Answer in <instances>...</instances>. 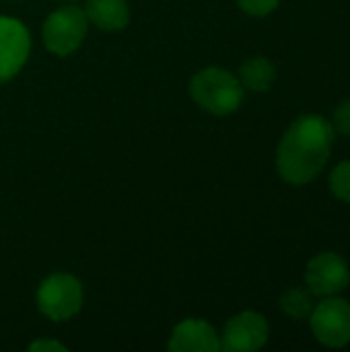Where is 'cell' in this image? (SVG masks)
<instances>
[{
  "label": "cell",
  "mask_w": 350,
  "mask_h": 352,
  "mask_svg": "<svg viewBox=\"0 0 350 352\" xmlns=\"http://www.w3.org/2000/svg\"><path fill=\"white\" fill-rule=\"evenodd\" d=\"M85 14L89 23L103 31H120L130 21V8L126 0H87Z\"/></svg>",
  "instance_id": "10"
},
{
  "label": "cell",
  "mask_w": 350,
  "mask_h": 352,
  "mask_svg": "<svg viewBox=\"0 0 350 352\" xmlns=\"http://www.w3.org/2000/svg\"><path fill=\"white\" fill-rule=\"evenodd\" d=\"M167 349L173 352L221 351V336L204 320H184L173 328Z\"/></svg>",
  "instance_id": "9"
},
{
  "label": "cell",
  "mask_w": 350,
  "mask_h": 352,
  "mask_svg": "<svg viewBox=\"0 0 350 352\" xmlns=\"http://www.w3.org/2000/svg\"><path fill=\"white\" fill-rule=\"evenodd\" d=\"M192 99L212 116H229L237 111L243 103L245 89L237 74L227 68L208 66L196 72L190 80Z\"/></svg>",
  "instance_id": "2"
},
{
  "label": "cell",
  "mask_w": 350,
  "mask_h": 352,
  "mask_svg": "<svg viewBox=\"0 0 350 352\" xmlns=\"http://www.w3.org/2000/svg\"><path fill=\"white\" fill-rule=\"evenodd\" d=\"M31 52V35L27 27L12 16H0V82L21 72Z\"/></svg>",
  "instance_id": "8"
},
{
  "label": "cell",
  "mask_w": 350,
  "mask_h": 352,
  "mask_svg": "<svg viewBox=\"0 0 350 352\" xmlns=\"http://www.w3.org/2000/svg\"><path fill=\"white\" fill-rule=\"evenodd\" d=\"M89 19L78 6H60L43 23V43L56 56H68L87 37Z\"/></svg>",
  "instance_id": "5"
},
{
  "label": "cell",
  "mask_w": 350,
  "mask_h": 352,
  "mask_svg": "<svg viewBox=\"0 0 350 352\" xmlns=\"http://www.w3.org/2000/svg\"><path fill=\"white\" fill-rule=\"evenodd\" d=\"M330 124H332L336 136L340 134V136L350 138V97L349 99H344V101H340V103L336 105Z\"/></svg>",
  "instance_id": "15"
},
{
  "label": "cell",
  "mask_w": 350,
  "mask_h": 352,
  "mask_svg": "<svg viewBox=\"0 0 350 352\" xmlns=\"http://www.w3.org/2000/svg\"><path fill=\"white\" fill-rule=\"evenodd\" d=\"M270 338V326L258 311H241L233 316L221 336V351L254 352L266 346Z\"/></svg>",
  "instance_id": "7"
},
{
  "label": "cell",
  "mask_w": 350,
  "mask_h": 352,
  "mask_svg": "<svg viewBox=\"0 0 350 352\" xmlns=\"http://www.w3.org/2000/svg\"><path fill=\"white\" fill-rule=\"evenodd\" d=\"M37 307L52 322H68L83 307V285L72 274H52L37 289Z\"/></svg>",
  "instance_id": "4"
},
{
  "label": "cell",
  "mask_w": 350,
  "mask_h": 352,
  "mask_svg": "<svg viewBox=\"0 0 350 352\" xmlns=\"http://www.w3.org/2000/svg\"><path fill=\"white\" fill-rule=\"evenodd\" d=\"M328 188L336 200L350 204V159L332 167L328 175Z\"/></svg>",
  "instance_id": "13"
},
{
  "label": "cell",
  "mask_w": 350,
  "mask_h": 352,
  "mask_svg": "<svg viewBox=\"0 0 350 352\" xmlns=\"http://www.w3.org/2000/svg\"><path fill=\"white\" fill-rule=\"evenodd\" d=\"M281 0H237V6L250 16H268L278 8Z\"/></svg>",
  "instance_id": "14"
},
{
  "label": "cell",
  "mask_w": 350,
  "mask_h": 352,
  "mask_svg": "<svg viewBox=\"0 0 350 352\" xmlns=\"http://www.w3.org/2000/svg\"><path fill=\"white\" fill-rule=\"evenodd\" d=\"M316 297L311 295V291L305 287V285H295V287H289L283 291L281 299H278V305H281V311L293 320V322H303L309 318L316 301Z\"/></svg>",
  "instance_id": "12"
},
{
  "label": "cell",
  "mask_w": 350,
  "mask_h": 352,
  "mask_svg": "<svg viewBox=\"0 0 350 352\" xmlns=\"http://www.w3.org/2000/svg\"><path fill=\"white\" fill-rule=\"evenodd\" d=\"M309 328L314 338L326 349H344L350 344V301L334 295L322 297L311 314Z\"/></svg>",
  "instance_id": "3"
},
{
  "label": "cell",
  "mask_w": 350,
  "mask_h": 352,
  "mask_svg": "<svg viewBox=\"0 0 350 352\" xmlns=\"http://www.w3.org/2000/svg\"><path fill=\"white\" fill-rule=\"evenodd\" d=\"M303 278L314 297H334L349 289L350 266L338 252L326 250L307 262Z\"/></svg>",
  "instance_id": "6"
},
{
  "label": "cell",
  "mask_w": 350,
  "mask_h": 352,
  "mask_svg": "<svg viewBox=\"0 0 350 352\" xmlns=\"http://www.w3.org/2000/svg\"><path fill=\"white\" fill-rule=\"evenodd\" d=\"M29 351L64 352L66 351V346H64V344H60V342H56V340H45V338H41V340H35V342H31V344H29Z\"/></svg>",
  "instance_id": "16"
},
{
  "label": "cell",
  "mask_w": 350,
  "mask_h": 352,
  "mask_svg": "<svg viewBox=\"0 0 350 352\" xmlns=\"http://www.w3.org/2000/svg\"><path fill=\"white\" fill-rule=\"evenodd\" d=\"M237 78L245 91L266 93L276 80V66L266 56H254V58H248L239 66Z\"/></svg>",
  "instance_id": "11"
},
{
  "label": "cell",
  "mask_w": 350,
  "mask_h": 352,
  "mask_svg": "<svg viewBox=\"0 0 350 352\" xmlns=\"http://www.w3.org/2000/svg\"><path fill=\"white\" fill-rule=\"evenodd\" d=\"M336 132L328 118L301 113L285 130L276 146V171L289 186L301 188L316 182L330 161Z\"/></svg>",
  "instance_id": "1"
}]
</instances>
